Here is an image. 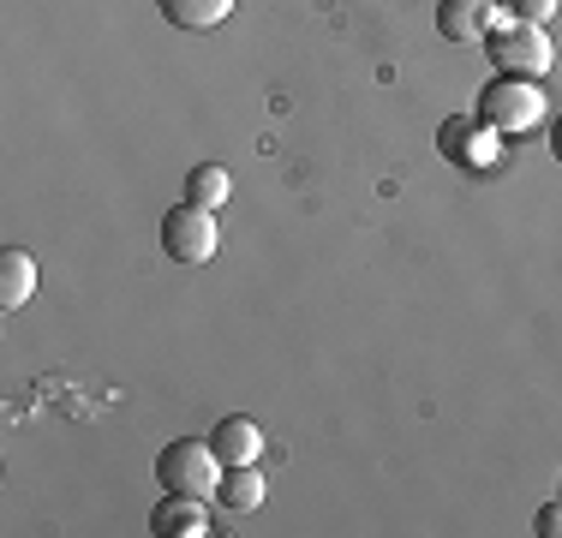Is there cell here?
Segmentation results:
<instances>
[{
  "label": "cell",
  "instance_id": "6da1fadb",
  "mask_svg": "<svg viewBox=\"0 0 562 538\" xmlns=\"http://www.w3.org/2000/svg\"><path fill=\"white\" fill-rule=\"evenodd\" d=\"M479 120H485L497 138H520V132H532L544 120L539 78H508V72H497L485 90H479Z\"/></svg>",
  "mask_w": 562,
  "mask_h": 538
},
{
  "label": "cell",
  "instance_id": "7a4b0ae2",
  "mask_svg": "<svg viewBox=\"0 0 562 538\" xmlns=\"http://www.w3.org/2000/svg\"><path fill=\"white\" fill-rule=\"evenodd\" d=\"M222 455L210 449V437H180L168 442L162 455H156V479H162V491H186V496H216L222 484Z\"/></svg>",
  "mask_w": 562,
  "mask_h": 538
},
{
  "label": "cell",
  "instance_id": "3957f363",
  "mask_svg": "<svg viewBox=\"0 0 562 538\" xmlns=\"http://www.w3.org/2000/svg\"><path fill=\"white\" fill-rule=\"evenodd\" d=\"M162 251L173 264H210L222 251V227H216V210L204 204H173L162 215Z\"/></svg>",
  "mask_w": 562,
  "mask_h": 538
},
{
  "label": "cell",
  "instance_id": "277c9868",
  "mask_svg": "<svg viewBox=\"0 0 562 538\" xmlns=\"http://www.w3.org/2000/svg\"><path fill=\"white\" fill-rule=\"evenodd\" d=\"M485 54L497 60V72H508V78H539L544 66H551V43H544V31H539V24H520V19L497 24V31L485 36Z\"/></svg>",
  "mask_w": 562,
  "mask_h": 538
},
{
  "label": "cell",
  "instance_id": "5b68a950",
  "mask_svg": "<svg viewBox=\"0 0 562 538\" xmlns=\"http://www.w3.org/2000/svg\"><path fill=\"white\" fill-rule=\"evenodd\" d=\"M150 527L162 533V538H204V533H210V508H204V496L168 491L162 508L150 515Z\"/></svg>",
  "mask_w": 562,
  "mask_h": 538
},
{
  "label": "cell",
  "instance_id": "8992f818",
  "mask_svg": "<svg viewBox=\"0 0 562 538\" xmlns=\"http://www.w3.org/2000/svg\"><path fill=\"white\" fill-rule=\"evenodd\" d=\"M210 449L222 455V467H258L263 455V430L251 419H239V413H227V419L210 430Z\"/></svg>",
  "mask_w": 562,
  "mask_h": 538
},
{
  "label": "cell",
  "instance_id": "52a82bcc",
  "mask_svg": "<svg viewBox=\"0 0 562 538\" xmlns=\"http://www.w3.org/2000/svg\"><path fill=\"white\" fill-rule=\"evenodd\" d=\"M437 36L443 43H479V36H491V0H443L437 7Z\"/></svg>",
  "mask_w": 562,
  "mask_h": 538
},
{
  "label": "cell",
  "instance_id": "ba28073f",
  "mask_svg": "<svg viewBox=\"0 0 562 538\" xmlns=\"http://www.w3.org/2000/svg\"><path fill=\"white\" fill-rule=\"evenodd\" d=\"M31 293H36V258H31V251H19V246H7V251H0V305L19 312Z\"/></svg>",
  "mask_w": 562,
  "mask_h": 538
},
{
  "label": "cell",
  "instance_id": "9c48e42d",
  "mask_svg": "<svg viewBox=\"0 0 562 538\" xmlns=\"http://www.w3.org/2000/svg\"><path fill=\"white\" fill-rule=\"evenodd\" d=\"M216 503L227 515H251V508L263 503V473L258 467H227L222 484H216Z\"/></svg>",
  "mask_w": 562,
  "mask_h": 538
},
{
  "label": "cell",
  "instance_id": "30bf717a",
  "mask_svg": "<svg viewBox=\"0 0 562 538\" xmlns=\"http://www.w3.org/2000/svg\"><path fill=\"white\" fill-rule=\"evenodd\" d=\"M227 198H234V173H227V168H216V161H198V168L186 173V204L222 210Z\"/></svg>",
  "mask_w": 562,
  "mask_h": 538
},
{
  "label": "cell",
  "instance_id": "8fae6325",
  "mask_svg": "<svg viewBox=\"0 0 562 538\" xmlns=\"http://www.w3.org/2000/svg\"><path fill=\"white\" fill-rule=\"evenodd\" d=\"M227 12H234V0H162V19L180 31H216Z\"/></svg>",
  "mask_w": 562,
  "mask_h": 538
},
{
  "label": "cell",
  "instance_id": "7c38bea8",
  "mask_svg": "<svg viewBox=\"0 0 562 538\" xmlns=\"http://www.w3.org/2000/svg\"><path fill=\"white\" fill-rule=\"evenodd\" d=\"M479 126H485V120H467V114L443 120V156L461 161V168H467V161H485V156H479V138H485Z\"/></svg>",
  "mask_w": 562,
  "mask_h": 538
},
{
  "label": "cell",
  "instance_id": "4fadbf2b",
  "mask_svg": "<svg viewBox=\"0 0 562 538\" xmlns=\"http://www.w3.org/2000/svg\"><path fill=\"white\" fill-rule=\"evenodd\" d=\"M508 12H515L520 24H544L557 12V0H508Z\"/></svg>",
  "mask_w": 562,
  "mask_h": 538
},
{
  "label": "cell",
  "instance_id": "5bb4252c",
  "mask_svg": "<svg viewBox=\"0 0 562 538\" xmlns=\"http://www.w3.org/2000/svg\"><path fill=\"white\" fill-rule=\"evenodd\" d=\"M539 533H544V538L562 533V503H544V508H539Z\"/></svg>",
  "mask_w": 562,
  "mask_h": 538
},
{
  "label": "cell",
  "instance_id": "9a60e30c",
  "mask_svg": "<svg viewBox=\"0 0 562 538\" xmlns=\"http://www.w3.org/2000/svg\"><path fill=\"white\" fill-rule=\"evenodd\" d=\"M551 156L562 161V120H557V126H551Z\"/></svg>",
  "mask_w": 562,
  "mask_h": 538
}]
</instances>
